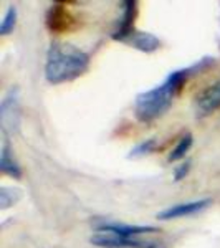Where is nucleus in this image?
<instances>
[{
	"mask_svg": "<svg viewBox=\"0 0 220 248\" xmlns=\"http://www.w3.org/2000/svg\"><path fill=\"white\" fill-rule=\"evenodd\" d=\"M215 63V58L205 57L194 63L192 66L182 68V70H175L169 73L161 85H157L153 90H147L144 93H139L136 96L134 101V114L141 123H151L154 119L161 118V116L173 106L174 98L177 96L186 81L194 75L201 73L207 70L210 65Z\"/></svg>",
	"mask_w": 220,
	"mask_h": 248,
	"instance_id": "obj_1",
	"label": "nucleus"
},
{
	"mask_svg": "<svg viewBox=\"0 0 220 248\" xmlns=\"http://www.w3.org/2000/svg\"><path fill=\"white\" fill-rule=\"evenodd\" d=\"M90 68V55L70 43H51L47 53L45 78L51 85L73 81Z\"/></svg>",
	"mask_w": 220,
	"mask_h": 248,
	"instance_id": "obj_2",
	"label": "nucleus"
},
{
	"mask_svg": "<svg viewBox=\"0 0 220 248\" xmlns=\"http://www.w3.org/2000/svg\"><path fill=\"white\" fill-rule=\"evenodd\" d=\"M20 91L17 86L10 88L9 93L3 96L0 105V124L5 134H14L20 127Z\"/></svg>",
	"mask_w": 220,
	"mask_h": 248,
	"instance_id": "obj_3",
	"label": "nucleus"
},
{
	"mask_svg": "<svg viewBox=\"0 0 220 248\" xmlns=\"http://www.w3.org/2000/svg\"><path fill=\"white\" fill-rule=\"evenodd\" d=\"M45 23L51 33H66L77 27V18L66 9L65 3H53L47 12Z\"/></svg>",
	"mask_w": 220,
	"mask_h": 248,
	"instance_id": "obj_4",
	"label": "nucleus"
},
{
	"mask_svg": "<svg viewBox=\"0 0 220 248\" xmlns=\"http://www.w3.org/2000/svg\"><path fill=\"white\" fill-rule=\"evenodd\" d=\"M91 243L101 248H156L154 243L141 242V240L123 237V235H116L111 232H101L91 237Z\"/></svg>",
	"mask_w": 220,
	"mask_h": 248,
	"instance_id": "obj_5",
	"label": "nucleus"
},
{
	"mask_svg": "<svg viewBox=\"0 0 220 248\" xmlns=\"http://www.w3.org/2000/svg\"><path fill=\"white\" fill-rule=\"evenodd\" d=\"M121 7H123V15H121V20H119L118 29H116L113 33V38L118 40V42L127 43V40L136 33L134 22H136V17H138V2H134V0H126V2L121 3Z\"/></svg>",
	"mask_w": 220,
	"mask_h": 248,
	"instance_id": "obj_6",
	"label": "nucleus"
},
{
	"mask_svg": "<svg viewBox=\"0 0 220 248\" xmlns=\"http://www.w3.org/2000/svg\"><path fill=\"white\" fill-rule=\"evenodd\" d=\"M212 203L210 199H202V201H194V202H184V203H175L167 209L161 210L157 214L159 220H173V218H181L187 217V215H195L199 212L205 210Z\"/></svg>",
	"mask_w": 220,
	"mask_h": 248,
	"instance_id": "obj_7",
	"label": "nucleus"
},
{
	"mask_svg": "<svg viewBox=\"0 0 220 248\" xmlns=\"http://www.w3.org/2000/svg\"><path fill=\"white\" fill-rule=\"evenodd\" d=\"M220 108V78L202 91L195 99L197 116H209Z\"/></svg>",
	"mask_w": 220,
	"mask_h": 248,
	"instance_id": "obj_8",
	"label": "nucleus"
},
{
	"mask_svg": "<svg viewBox=\"0 0 220 248\" xmlns=\"http://www.w3.org/2000/svg\"><path fill=\"white\" fill-rule=\"evenodd\" d=\"M98 230L111 232V233L123 235V237H129V238H134L136 235L157 232L156 227H151V225H129V223H118V222H105L98 227Z\"/></svg>",
	"mask_w": 220,
	"mask_h": 248,
	"instance_id": "obj_9",
	"label": "nucleus"
},
{
	"mask_svg": "<svg viewBox=\"0 0 220 248\" xmlns=\"http://www.w3.org/2000/svg\"><path fill=\"white\" fill-rule=\"evenodd\" d=\"M127 43L134 46L136 50L144 51V53H153L161 48V40L149 31H136L133 37L127 40Z\"/></svg>",
	"mask_w": 220,
	"mask_h": 248,
	"instance_id": "obj_10",
	"label": "nucleus"
},
{
	"mask_svg": "<svg viewBox=\"0 0 220 248\" xmlns=\"http://www.w3.org/2000/svg\"><path fill=\"white\" fill-rule=\"evenodd\" d=\"M0 170L5 175H10L14 179H20L22 177V169H20L17 159L14 157V153H12V147L9 141L3 142L2 146V154H0Z\"/></svg>",
	"mask_w": 220,
	"mask_h": 248,
	"instance_id": "obj_11",
	"label": "nucleus"
},
{
	"mask_svg": "<svg viewBox=\"0 0 220 248\" xmlns=\"http://www.w3.org/2000/svg\"><path fill=\"white\" fill-rule=\"evenodd\" d=\"M192 142H194V138H192L190 133L184 134L181 139H179V142L175 144V147L167 155V161L169 162H177L181 161V159L186 157V154L189 153V149L192 147Z\"/></svg>",
	"mask_w": 220,
	"mask_h": 248,
	"instance_id": "obj_12",
	"label": "nucleus"
},
{
	"mask_svg": "<svg viewBox=\"0 0 220 248\" xmlns=\"http://www.w3.org/2000/svg\"><path fill=\"white\" fill-rule=\"evenodd\" d=\"M157 147V141H156L154 138H149V139H144L139 144H136L133 149L129 151V154H127V157L129 159H138V157H142V155H147L151 154L153 151Z\"/></svg>",
	"mask_w": 220,
	"mask_h": 248,
	"instance_id": "obj_13",
	"label": "nucleus"
},
{
	"mask_svg": "<svg viewBox=\"0 0 220 248\" xmlns=\"http://www.w3.org/2000/svg\"><path fill=\"white\" fill-rule=\"evenodd\" d=\"M20 199H22V192L18 189H12V187H2L0 189V207H2V210L17 203Z\"/></svg>",
	"mask_w": 220,
	"mask_h": 248,
	"instance_id": "obj_14",
	"label": "nucleus"
},
{
	"mask_svg": "<svg viewBox=\"0 0 220 248\" xmlns=\"http://www.w3.org/2000/svg\"><path fill=\"white\" fill-rule=\"evenodd\" d=\"M15 25H17V7H9L3 15V20L0 23V35H9L14 31Z\"/></svg>",
	"mask_w": 220,
	"mask_h": 248,
	"instance_id": "obj_15",
	"label": "nucleus"
},
{
	"mask_svg": "<svg viewBox=\"0 0 220 248\" xmlns=\"http://www.w3.org/2000/svg\"><path fill=\"white\" fill-rule=\"evenodd\" d=\"M190 161H186V162H182L181 166H175V169H174V181H182V179H186V175L189 174V170H190Z\"/></svg>",
	"mask_w": 220,
	"mask_h": 248,
	"instance_id": "obj_16",
	"label": "nucleus"
},
{
	"mask_svg": "<svg viewBox=\"0 0 220 248\" xmlns=\"http://www.w3.org/2000/svg\"><path fill=\"white\" fill-rule=\"evenodd\" d=\"M156 248H157V247H156Z\"/></svg>",
	"mask_w": 220,
	"mask_h": 248,
	"instance_id": "obj_17",
	"label": "nucleus"
}]
</instances>
